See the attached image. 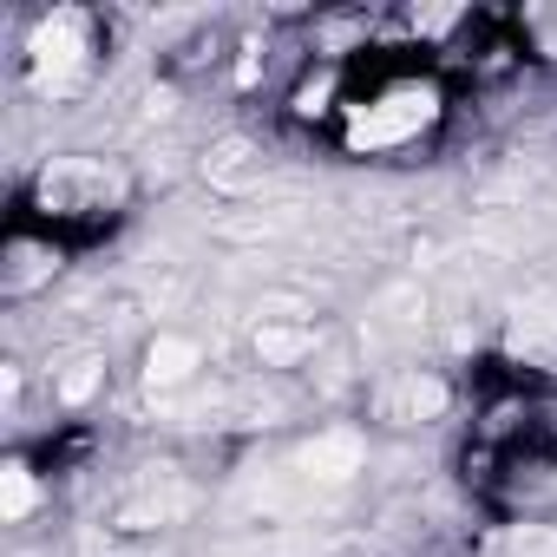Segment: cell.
Here are the masks:
<instances>
[{
    "instance_id": "obj_1",
    "label": "cell",
    "mask_w": 557,
    "mask_h": 557,
    "mask_svg": "<svg viewBox=\"0 0 557 557\" xmlns=\"http://www.w3.org/2000/svg\"><path fill=\"white\" fill-rule=\"evenodd\" d=\"M433 112H440V92H433V86H400V92H387L381 106H368V112L348 125V145H355V151L400 145V138H413L420 125H433Z\"/></svg>"
},
{
    "instance_id": "obj_2",
    "label": "cell",
    "mask_w": 557,
    "mask_h": 557,
    "mask_svg": "<svg viewBox=\"0 0 557 557\" xmlns=\"http://www.w3.org/2000/svg\"><path fill=\"white\" fill-rule=\"evenodd\" d=\"M79 66H86V21L79 14L40 21V34H34V79H40V92H73Z\"/></svg>"
},
{
    "instance_id": "obj_3",
    "label": "cell",
    "mask_w": 557,
    "mask_h": 557,
    "mask_svg": "<svg viewBox=\"0 0 557 557\" xmlns=\"http://www.w3.org/2000/svg\"><path fill=\"white\" fill-rule=\"evenodd\" d=\"M125 184L106 171V164H86V158H66L40 177V203L47 210H86V203H112Z\"/></svg>"
},
{
    "instance_id": "obj_4",
    "label": "cell",
    "mask_w": 557,
    "mask_h": 557,
    "mask_svg": "<svg viewBox=\"0 0 557 557\" xmlns=\"http://www.w3.org/2000/svg\"><path fill=\"white\" fill-rule=\"evenodd\" d=\"M361 433H348V426H335V433H315L302 453H296V472L309 479V485H348L355 472H361Z\"/></svg>"
},
{
    "instance_id": "obj_5",
    "label": "cell",
    "mask_w": 557,
    "mask_h": 557,
    "mask_svg": "<svg viewBox=\"0 0 557 557\" xmlns=\"http://www.w3.org/2000/svg\"><path fill=\"white\" fill-rule=\"evenodd\" d=\"M203 177H210V184H223V190H249V184L262 177V158H256V145H249V138H223V145H210Z\"/></svg>"
},
{
    "instance_id": "obj_6",
    "label": "cell",
    "mask_w": 557,
    "mask_h": 557,
    "mask_svg": "<svg viewBox=\"0 0 557 557\" xmlns=\"http://www.w3.org/2000/svg\"><path fill=\"white\" fill-rule=\"evenodd\" d=\"M302 355H315V329H289V322H262L256 329V361L262 368H289Z\"/></svg>"
},
{
    "instance_id": "obj_7",
    "label": "cell",
    "mask_w": 557,
    "mask_h": 557,
    "mask_svg": "<svg viewBox=\"0 0 557 557\" xmlns=\"http://www.w3.org/2000/svg\"><path fill=\"white\" fill-rule=\"evenodd\" d=\"M190 368H197V342H184V335H158L151 355H145L151 387H177V381H190Z\"/></svg>"
},
{
    "instance_id": "obj_8",
    "label": "cell",
    "mask_w": 557,
    "mask_h": 557,
    "mask_svg": "<svg viewBox=\"0 0 557 557\" xmlns=\"http://www.w3.org/2000/svg\"><path fill=\"white\" fill-rule=\"evenodd\" d=\"M387 413H394V420H433V413H446V381L407 374V381L387 394Z\"/></svg>"
},
{
    "instance_id": "obj_9",
    "label": "cell",
    "mask_w": 557,
    "mask_h": 557,
    "mask_svg": "<svg viewBox=\"0 0 557 557\" xmlns=\"http://www.w3.org/2000/svg\"><path fill=\"white\" fill-rule=\"evenodd\" d=\"M0 511H8V518L34 511V472L27 466H0Z\"/></svg>"
},
{
    "instance_id": "obj_10",
    "label": "cell",
    "mask_w": 557,
    "mask_h": 557,
    "mask_svg": "<svg viewBox=\"0 0 557 557\" xmlns=\"http://www.w3.org/2000/svg\"><path fill=\"white\" fill-rule=\"evenodd\" d=\"M505 557H557V524H518L505 537Z\"/></svg>"
},
{
    "instance_id": "obj_11",
    "label": "cell",
    "mask_w": 557,
    "mask_h": 557,
    "mask_svg": "<svg viewBox=\"0 0 557 557\" xmlns=\"http://www.w3.org/2000/svg\"><path fill=\"white\" fill-rule=\"evenodd\" d=\"M92 387H99V361H92V355H86V361H73V374H66V381H60V400H86V394H92Z\"/></svg>"
},
{
    "instance_id": "obj_12",
    "label": "cell",
    "mask_w": 557,
    "mask_h": 557,
    "mask_svg": "<svg viewBox=\"0 0 557 557\" xmlns=\"http://www.w3.org/2000/svg\"><path fill=\"white\" fill-rule=\"evenodd\" d=\"M453 21H459L453 8H426V14H413V27H420V34H446Z\"/></svg>"
},
{
    "instance_id": "obj_13",
    "label": "cell",
    "mask_w": 557,
    "mask_h": 557,
    "mask_svg": "<svg viewBox=\"0 0 557 557\" xmlns=\"http://www.w3.org/2000/svg\"><path fill=\"white\" fill-rule=\"evenodd\" d=\"M171 112H177V99H171V92H151V99H145V119H171Z\"/></svg>"
},
{
    "instance_id": "obj_14",
    "label": "cell",
    "mask_w": 557,
    "mask_h": 557,
    "mask_svg": "<svg viewBox=\"0 0 557 557\" xmlns=\"http://www.w3.org/2000/svg\"><path fill=\"white\" fill-rule=\"evenodd\" d=\"M322 99H329V79H315V86H302V99H296V106H302V112H315Z\"/></svg>"
}]
</instances>
